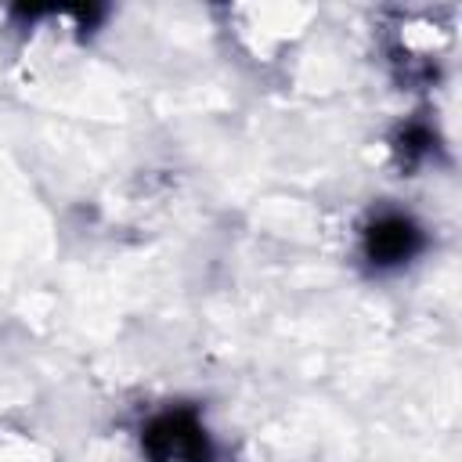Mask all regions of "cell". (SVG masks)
I'll use <instances>...</instances> for the list:
<instances>
[{
  "label": "cell",
  "mask_w": 462,
  "mask_h": 462,
  "mask_svg": "<svg viewBox=\"0 0 462 462\" xmlns=\"http://www.w3.org/2000/svg\"><path fill=\"white\" fill-rule=\"evenodd\" d=\"M148 462H209V437L191 411H166L144 430Z\"/></svg>",
  "instance_id": "obj_1"
},
{
  "label": "cell",
  "mask_w": 462,
  "mask_h": 462,
  "mask_svg": "<svg viewBox=\"0 0 462 462\" xmlns=\"http://www.w3.org/2000/svg\"><path fill=\"white\" fill-rule=\"evenodd\" d=\"M419 249H422V231H419L408 217L386 213V217H379L375 224H368V231H365V256H368L372 263H379V267L404 263V260H411Z\"/></svg>",
  "instance_id": "obj_2"
},
{
  "label": "cell",
  "mask_w": 462,
  "mask_h": 462,
  "mask_svg": "<svg viewBox=\"0 0 462 462\" xmlns=\"http://www.w3.org/2000/svg\"><path fill=\"white\" fill-rule=\"evenodd\" d=\"M430 144H433V134H430L422 123H408V126L401 130V152H404L408 159L426 155V152H430Z\"/></svg>",
  "instance_id": "obj_3"
}]
</instances>
